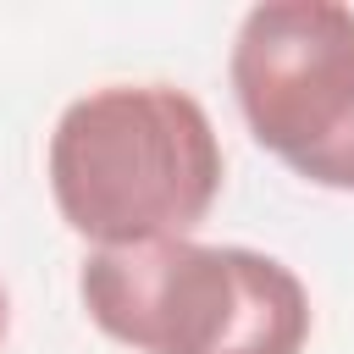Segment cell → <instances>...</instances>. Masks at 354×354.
<instances>
[{
    "mask_svg": "<svg viewBox=\"0 0 354 354\" xmlns=\"http://www.w3.org/2000/svg\"><path fill=\"white\" fill-rule=\"evenodd\" d=\"M210 111L171 83H100L50 133L44 177L61 221L94 249L194 238L221 194Z\"/></svg>",
    "mask_w": 354,
    "mask_h": 354,
    "instance_id": "cell-1",
    "label": "cell"
},
{
    "mask_svg": "<svg viewBox=\"0 0 354 354\" xmlns=\"http://www.w3.org/2000/svg\"><path fill=\"white\" fill-rule=\"evenodd\" d=\"M77 299L133 354H304L315 321L293 266L199 238L88 249Z\"/></svg>",
    "mask_w": 354,
    "mask_h": 354,
    "instance_id": "cell-2",
    "label": "cell"
},
{
    "mask_svg": "<svg viewBox=\"0 0 354 354\" xmlns=\"http://www.w3.org/2000/svg\"><path fill=\"white\" fill-rule=\"evenodd\" d=\"M227 83L260 149L315 188L354 194V11L343 0L243 11Z\"/></svg>",
    "mask_w": 354,
    "mask_h": 354,
    "instance_id": "cell-3",
    "label": "cell"
},
{
    "mask_svg": "<svg viewBox=\"0 0 354 354\" xmlns=\"http://www.w3.org/2000/svg\"><path fill=\"white\" fill-rule=\"evenodd\" d=\"M6 326H11V299H6V288H0V343H6Z\"/></svg>",
    "mask_w": 354,
    "mask_h": 354,
    "instance_id": "cell-4",
    "label": "cell"
}]
</instances>
